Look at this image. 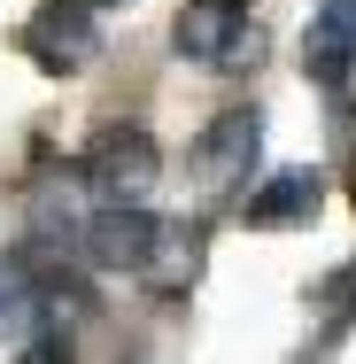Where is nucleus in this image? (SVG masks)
<instances>
[{
    "label": "nucleus",
    "mask_w": 356,
    "mask_h": 364,
    "mask_svg": "<svg viewBox=\"0 0 356 364\" xmlns=\"http://www.w3.org/2000/svg\"><path fill=\"white\" fill-rule=\"evenodd\" d=\"M85 8H132V0H85Z\"/></svg>",
    "instance_id": "9d476101"
},
{
    "label": "nucleus",
    "mask_w": 356,
    "mask_h": 364,
    "mask_svg": "<svg viewBox=\"0 0 356 364\" xmlns=\"http://www.w3.org/2000/svg\"><path fill=\"white\" fill-rule=\"evenodd\" d=\"M256 163H264V117H256V109H225L210 132L186 147V178H194V194H210V202L240 194V186L256 178Z\"/></svg>",
    "instance_id": "f257e3e1"
},
{
    "label": "nucleus",
    "mask_w": 356,
    "mask_h": 364,
    "mask_svg": "<svg viewBox=\"0 0 356 364\" xmlns=\"http://www.w3.org/2000/svg\"><path fill=\"white\" fill-rule=\"evenodd\" d=\"M171 47L186 63H210V70H240V55H256V31L240 23V8L225 0H186L178 23H171Z\"/></svg>",
    "instance_id": "20e7f679"
},
{
    "label": "nucleus",
    "mask_w": 356,
    "mask_h": 364,
    "mask_svg": "<svg viewBox=\"0 0 356 364\" xmlns=\"http://www.w3.org/2000/svg\"><path fill=\"white\" fill-rule=\"evenodd\" d=\"M85 256L101 272H140L147 256H155V218H147L140 202H109L101 218L85 225Z\"/></svg>",
    "instance_id": "423d86ee"
},
{
    "label": "nucleus",
    "mask_w": 356,
    "mask_h": 364,
    "mask_svg": "<svg viewBox=\"0 0 356 364\" xmlns=\"http://www.w3.org/2000/svg\"><path fill=\"white\" fill-rule=\"evenodd\" d=\"M318 210H325V178H318V171H271V178L240 202V218L271 225V232H279V225H310Z\"/></svg>",
    "instance_id": "0eeeda50"
},
{
    "label": "nucleus",
    "mask_w": 356,
    "mask_h": 364,
    "mask_svg": "<svg viewBox=\"0 0 356 364\" xmlns=\"http://www.w3.org/2000/svg\"><path fill=\"white\" fill-rule=\"evenodd\" d=\"M225 8H248V0H225Z\"/></svg>",
    "instance_id": "9b49d317"
},
{
    "label": "nucleus",
    "mask_w": 356,
    "mask_h": 364,
    "mask_svg": "<svg viewBox=\"0 0 356 364\" xmlns=\"http://www.w3.org/2000/svg\"><path fill=\"white\" fill-rule=\"evenodd\" d=\"M23 55L39 63L47 77H77L101 63V23L85 0H47L31 23H23Z\"/></svg>",
    "instance_id": "7ed1b4c3"
},
{
    "label": "nucleus",
    "mask_w": 356,
    "mask_h": 364,
    "mask_svg": "<svg viewBox=\"0 0 356 364\" xmlns=\"http://www.w3.org/2000/svg\"><path fill=\"white\" fill-rule=\"evenodd\" d=\"M163 178V147L147 124H101L85 147V186L109 194V202H140L147 186Z\"/></svg>",
    "instance_id": "f03ea898"
},
{
    "label": "nucleus",
    "mask_w": 356,
    "mask_h": 364,
    "mask_svg": "<svg viewBox=\"0 0 356 364\" xmlns=\"http://www.w3.org/2000/svg\"><path fill=\"white\" fill-rule=\"evenodd\" d=\"M325 310H333V318H349V310H356V264L333 279V287H325Z\"/></svg>",
    "instance_id": "1a4fd4ad"
},
{
    "label": "nucleus",
    "mask_w": 356,
    "mask_h": 364,
    "mask_svg": "<svg viewBox=\"0 0 356 364\" xmlns=\"http://www.w3.org/2000/svg\"><path fill=\"white\" fill-rule=\"evenodd\" d=\"M39 326V294H31V272L23 264H8L0 272V341H23Z\"/></svg>",
    "instance_id": "6e6552de"
},
{
    "label": "nucleus",
    "mask_w": 356,
    "mask_h": 364,
    "mask_svg": "<svg viewBox=\"0 0 356 364\" xmlns=\"http://www.w3.org/2000/svg\"><path fill=\"white\" fill-rule=\"evenodd\" d=\"M302 70L318 77V85H349L356 70V0H325L318 16H310V31H302Z\"/></svg>",
    "instance_id": "39448f33"
}]
</instances>
